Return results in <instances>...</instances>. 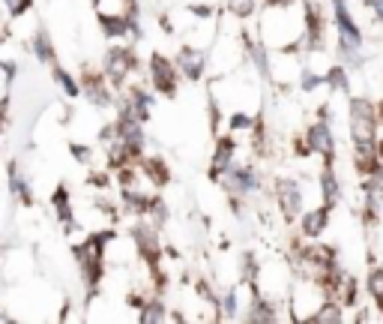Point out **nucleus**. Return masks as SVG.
Masks as SVG:
<instances>
[{
	"mask_svg": "<svg viewBox=\"0 0 383 324\" xmlns=\"http://www.w3.org/2000/svg\"><path fill=\"white\" fill-rule=\"evenodd\" d=\"M81 91H84V96L90 99L93 105H111V91H108V79L105 76H93V72H87L84 76V81H81Z\"/></svg>",
	"mask_w": 383,
	"mask_h": 324,
	"instance_id": "nucleus-13",
	"label": "nucleus"
},
{
	"mask_svg": "<svg viewBox=\"0 0 383 324\" xmlns=\"http://www.w3.org/2000/svg\"><path fill=\"white\" fill-rule=\"evenodd\" d=\"M9 190L16 192L24 204H33V192H30V183L28 178H21V171L16 166H9Z\"/></svg>",
	"mask_w": 383,
	"mask_h": 324,
	"instance_id": "nucleus-21",
	"label": "nucleus"
},
{
	"mask_svg": "<svg viewBox=\"0 0 383 324\" xmlns=\"http://www.w3.org/2000/svg\"><path fill=\"white\" fill-rule=\"evenodd\" d=\"M365 289H368V294H372L375 306L380 309V316H383V267H372V273H368V282H365Z\"/></svg>",
	"mask_w": 383,
	"mask_h": 324,
	"instance_id": "nucleus-22",
	"label": "nucleus"
},
{
	"mask_svg": "<svg viewBox=\"0 0 383 324\" xmlns=\"http://www.w3.org/2000/svg\"><path fill=\"white\" fill-rule=\"evenodd\" d=\"M249 321H278V313H276V306L266 301V297H254L252 306H249V313H246Z\"/></svg>",
	"mask_w": 383,
	"mask_h": 324,
	"instance_id": "nucleus-18",
	"label": "nucleus"
},
{
	"mask_svg": "<svg viewBox=\"0 0 383 324\" xmlns=\"http://www.w3.org/2000/svg\"><path fill=\"white\" fill-rule=\"evenodd\" d=\"M377 108L368 99H350V139L353 147H365V144H377L375 132H377Z\"/></svg>",
	"mask_w": 383,
	"mask_h": 324,
	"instance_id": "nucleus-1",
	"label": "nucleus"
},
{
	"mask_svg": "<svg viewBox=\"0 0 383 324\" xmlns=\"http://www.w3.org/2000/svg\"><path fill=\"white\" fill-rule=\"evenodd\" d=\"M51 204H54V214H57V219L63 222V226H72V204H69V190H66V186L54 190Z\"/></svg>",
	"mask_w": 383,
	"mask_h": 324,
	"instance_id": "nucleus-20",
	"label": "nucleus"
},
{
	"mask_svg": "<svg viewBox=\"0 0 383 324\" xmlns=\"http://www.w3.org/2000/svg\"><path fill=\"white\" fill-rule=\"evenodd\" d=\"M228 9L234 18H249L254 12V0H228Z\"/></svg>",
	"mask_w": 383,
	"mask_h": 324,
	"instance_id": "nucleus-26",
	"label": "nucleus"
},
{
	"mask_svg": "<svg viewBox=\"0 0 383 324\" xmlns=\"http://www.w3.org/2000/svg\"><path fill=\"white\" fill-rule=\"evenodd\" d=\"M177 76H180V69H177L174 60H168L165 54H153L150 57V81H153V87H156L159 93L174 96L177 93Z\"/></svg>",
	"mask_w": 383,
	"mask_h": 324,
	"instance_id": "nucleus-4",
	"label": "nucleus"
},
{
	"mask_svg": "<svg viewBox=\"0 0 383 324\" xmlns=\"http://www.w3.org/2000/svg\"><path fill=\"white\" fill-rule=\"evenodd\" d=\"M302 28H305V45L309 48H321L324 45V16L317 4L305 0V12H302Z\"/></svg>",
	"mask_w": 383,
	"mask_h": 324,
	"instance_id": "nucleus-10",
	"label": "nucleus"
},
{
	"mask_svg": "<svg viewBox=\"0 0 383 324\" xmlns=\"http://www.w3.org/2000/svg\"><path fill=\"white\" fill-rule=\"evenodd\" d=\"M264 4H266V6H290L293 0H264Z\"/></svg>",
	"mask_w": 383,
	"mask_h": 324,
	"instance_id": "nucleus-31",
	"label": "nucleus"
},
{
	"mask_svg": "<svg viewBox=\"0 0 383 324\" xmlns=\"http://www.w3.org/2000/svg\"><path fill=\"white\" fill-rule=\"evenodd\" d=\"M326 84L333 87V91H338V93H348V91H350V84H348V72H344V66H329V72H326Z\"/></svg>",
	"mask_w": 383,
	"mask_h": 324,
	"instance_id": "nucleus-25",
	"label": "nucleus"
},
{
	"mask_svg": "<svg viewBox=\"0 0 383 324\" xmlns=\"http://www.w3.org/2000/svg\"><path fill=\"white\" fill-rule=\"evenodd\" d=\"M341 309H344V306L336 301V297H329V301H324L321 306L314 309V316H312L309 321H314V324H338V321H344Z\"/></svg>",
	"mask_w": 383,
	"mask_h": 324,
	"instance_id": "nucleus-17",
	"label": "nucleus"
},
{
	"mask_svg": "<svg viewBox=\"0 0 383 324\" xmlns=\"http://www.w3.org/2000/svg\"><path fill=\"white\" fill-rule=\"evenodd\" d=\"M138 166H141V174H144L153 186H165V183L171 180L168 162H162V159H141Z\"/></svg>",
	"mask_w": 383,
	"mask_h": 324,
	"instance_id": "nucleus-15",
	"label": "nucleus"
},
{
	"mask_svg": "<svg viewBox=\"0 0 383 324\" xmlns=\"http://www.w3.org/2000/svg\"><path fill=\"white\" fill-rule=\"evenodd\" d=\"M174 64H177V69H180V76L189 79V81H198L204 76V54L192 45L180 48V57H177Z\"/></svg>",
	"mask_w": 383,
	"mask_h": 324,
	"instance_id": "nucleus-12",
	"label": "nucleus"
},
{
	"mask_svg": "<svg viewBox=\"0 0 383 324\" xmlns=\"http://www.w3.org/2000/svg\"><path fill=\"white\" fill-rule=\"evenodd\" d=\"M377 117H383V103H380V105H377Z\"/></svg>",
	"mask_w": 383,
	"mask_h": 324,
	"instance_id": "nucleus-33",
	"label": "nucleus"
},
{
	"mask_svg": "<svg viewBox=\"0 0 383 324\" xmlns=\"http://www.w3.org/2000/svg\"><path fill=\"white\" fill-rule=\"evenodd\" d=\"M324 81H326V79L314 76V72H309V69L302 72V91H314V87H317V84H324Z\"/></svg>",
	"mask_w": 383,
	"mask_h": 324,
	"instance_id": "nucleus-29",
	"label": "nucleus"
},
{
	"mask_svg": "<svg viewBox=\"0 0 383 324\" xmlns=\"http://www.w3.org/2000/svg\"><path fill=\"white\" fill-rule=\"evenodd\" d=\"M276 195H278V207H282V214L288 219L302 214V190L297 180H278Z\"/></svg>",
	"mask_w": 383,
	"mask_h": 324,
	"instance_id": "nucleus-8",
	"label": "nucleus"
},
{
	"mask_svg": "<svg viewBox=\"0 0 383 324\" xmlns=\"http://www.w3.org/2000/svg\"><path fill=\"white\" fill-rule=\"evenodd\" d=\"M225 190L231 192L234 198L240 195V198H246V195H252V192H258V186H261V178H258V171H254L252 166H234L228 168V174H225Z\"/></svg>",
	"mask_w": 383,
	"mask_h": 324,
	"instance_id": "nucleus-6",
	"label": "nucleus"
},
{
	"mask_svg": "<svg viewBox=\"0 0 383 324\" xmlns=\"http://www.w3.org/2000/svg\"><path fill=\"white\" fill-rule=\"evenodd\" d=\"M141 321L153 324V321H168V309H165L159 301H144L141 303Z\"/></svg>",
	"mask_w": 383,
	"mask_h": 324,
	"instance_id": "nucleus-23",
	"label": "nucleus"
},
{
	"mask_svg": "<svg viewBox=\"0 0 383 324\" xmlns=\"http://www.w3.org/2000/svg\"><path fill=\"white\" fill-rule=\"evenodd\" d=\"M254 123H258V120L249 117L246 111H234V115H231V129H254Z\"/></svg>",
	"mask_w": 383,
	"mask_h": 324,
	"instance_id": "nucleus-28",
	"label": "nucleus"
},
{
	"mask_svg": "<svg viewBox=\"0 0 383 324\" xmlns=\"http://www.w3.org/2000/svg\"><path fill=\"white\" fill-rule=\"evenodd\" d=\"M333 12H336V30H338V42H341V54L353 57L363 45V30L360 24L353 21L348 0H333Z\"/></svg>",
	"mask_w": 383,
	"mask_h": 324,
	"instance_id": "nucleus-2",
	"label": "nucleus"
},
{
	"mask_svg": "<svg viewBox=\"0 0 383 324\" xmlns=\"http://www.w3.org/2000/svg\"><path fill=\"white\" fill-rule=\"evenodd\" d=\"M99 18H135V0H93Z\"/></svg>",
	"mask_w": 383,
	"mask_h": 324,
	"instance_id": "nucleus-14",
	"label": "nucleus"
},
{
	"mask_svg": "<svg viewBox=\"0 0 383 324\" xmlns=\"http://www.w3.org/2000/svg\"><path fill=\"white\" fill-rule=\"evenodd\" d=\"M365 4H368V6H375V4H380V0H365Z\"/></svg>",
	"mask_w": 383,
	"mask_h": 324,
	"instance_id": "nucleus-34",
	"label": "nucleus"
},
{
	"mask_svg": "<svg viewBox=\"0 0 383 324\" xmlns=\"http://www.w3.org/2000/svg\"><path fill=\"white\" fill-rule=\"evenodd\" d=\"M4 6H6V12L12 18H18V16H24V12L33 6V0H4Z\"/></svg>",
	"mask_w": 383,
	"mask_h": 324,
	"instance_id": "nucleus-27",
	"label": "nucleus"
},
{
	"mask_svg": "<svg viewBox=\"0 0 383 324\" xmlns=\"http://www.w3.org/2000/svg\"><path fill=\"white\" fill-rule=\"evenodd\" d=\"M135 66H138V60H135V54L129 52V48L114 45L108 52V57H105V79L111 84H123L135 72Z\"/></svg>",
	"mask_w": 383,
	"mask_h": 324,
	"instance_id": "nucleus-5",
	"label": "nucleus"
},
{
	"mask_svg": "<svg viewBox=\"0 0 383 324\" xmlns=\"http://www.w3.org/2000/svg\"><path fill=\"white\" fill-rule=\"evenodd\" d=\"M234 159H237V141H234V135H222V139H216L210 178L213 180H222L225 174H228V168L234 166Z\"/></svg>",
	"mask_w": 383,
	"mask_h": 324,
	"instance_id": "nucleus-7",
	"label": "nucleus"
},
{
	"mask_svg": "<svg viewBox=\"0 0 383 324\" xmlns=\"http://www.w3.org/2000/svg\"><path fill=\"white\" fill-rule=\"evenodd\" d=\"M54 81L63 87V93H66V96H78V93H81V84L75 81L66 69H60L57 64H54Z\"/></svg>",
	"mask_w": 383,
	"mask_h": 324,
	"instance_id": "nucleus-24",
	"label": "nucleus"
},
{
	"mask_svg": "<svg viewBox=\"0 0 383 324\" xmlns=\"http://www.w3.org/2000/svg\"><path fill=\"white\" fill-rule=\"evenodd\" d=\"M321 192H324V204L333 207L338 202V178L333 166H324V174H321Z\"/></svg>",
	"mask_w": 383,
	"mask_h": 324,
	"instance_id": "nucleus-19",
	"label": "nucleus"
},
{
	"mask_svg": "<svg viewBox=\"0 0 383 324\" xmlns=\"http://www.w3.org/2000/svg\"><path fill=\"white\" fill-rule=\"evenodd\" d=\"M326 222H329V207L326 204L314 207V210H305L302 219H300V234H302L305 241H317L324 234Z\"/></svg>",
	"mask_w": 383,
	"mask_h": 324,
	"instance_id": "nucleus-11",
	"label": "nucleus"
},
{
	"mask_svg": "<svg viewBox=\"0 0 383 324\" xmlns=\"http://www.w3.org/2000/svg\"><path fill=\"white\" fill-rule=\"evenodd\" d=\"M132 243L138 249V255L147 258L153 267L159 265V234L156 228H150V226H135L132 231Z\"/></svg>",
	"mask_w": 383,
	"mask_h": 324,
	"instance_id": "nucleus-9",
	"label": "nucleus"
},
{
	"mask_svg": "<svg viewBox=\"0 0 383 324\" xmlns=\"http://www.w3.org/2000/svg\"><path fill=\"white\" fill-rule=\"evenodd\" d=\"M30 48H33V57L40 60V64H51V66H54V60H57V57H54V45H51V36H48L42 28L33 33Z\"/></svg>",
	"mask_w": 383,
	"mask_h": 324,
	"instance_id": "nucleus-16",
	"label": "nucleus"
},
{
	"mask_svg": "<svg viewBox=\"0 0 383 324\" xmlns=\"http://www.w3.org/2000/svg\"><path fill=\"white\" fill-rule=\"evenodd\" d=\"M377 159H380V162H383V139H380V141H377Z\"/></svg>",
	"mask_w": 383,
	"mask_h": 324,
	"instance_id": "nucleus-32",
	"label": "nucleus"
},
{
	"mask_svg": "<svg viewBox=\"0 0 383 324\" xmlns=\"http://www.w3.org/2000/svg\"><path fill=\"white\" fill-rule=\"evenodd\" d=\"M305 147H309V154H321L324 166H333L336 162V135H333V129H329L326 117H321L305 129Z\"/></svg>",
	"mask_w": 383,
	"mask_h": 324,
	"instance_id": "nucleus-3",
	"label": "nucleus"
},
{
	"mask_svg": "<svg viewBox=\"0 0 383 324\" xmlns=\"http://www.w3.org/2000/svg\"><path fill=\"white\" fill-rule=\"evenodd\" d=\"M72 156H75V159H78V162H84V166H87V162H90V147L72 144Z\"/></svg>",
	"mask_w": 383,
	"mask_h": 324,
	"instance_id": "nucleus-30",
	"label": "nucleus"
}]
</instances>
